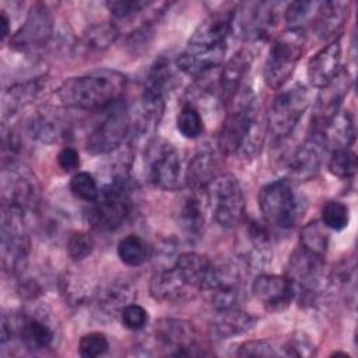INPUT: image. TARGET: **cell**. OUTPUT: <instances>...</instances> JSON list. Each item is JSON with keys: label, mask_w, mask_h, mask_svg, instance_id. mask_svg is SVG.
I'll return each mask as SVG.
<instances>
[{"label": "cell", "mask_w": 358, "mask_h": 358, "mask_svg": "<svg viewBox=\"0 0 358 358\" xmlns=\"http://www.w3.org/2000/svg\"><path fill=\"white\" fill-rule=\"evenodd\" d=\"M326 147L323 141L310 134L303 144H301L289 157L288 172L295 180H309L315 178L322 166L323 152Z\"/></svg>", "instance_id": "cb8c5ba5"}, {"label": "cell", "mask_w": 358, "mask_h": 358, "mask_svg": "<svg viewBox=\"0 0 358 358\" xmlns=\"http://www.w3.org/2000/svg\"><path fill=\"white\" fill-rule=\"evenodd\" d=\"M18 340L31 352L49 350L56 341V326L45 312H10L1 315L0 341Z\"/></svg>", "instance_id": "3957f363"}, {"label": "cell", "mask_w": 358, "mask_h": 358, "mask_svg": "<svg viewBox=\"0 0 358 358\" xmlns=\"http://www.w3.org/2000/svg\"><path fill=\"white\" fill-rule=\"evenodd\" d=\"M41 200V186L34 172L20 164L10 162L1 169V207L28 214L36 210Z\"/></svg>", "instance_id": "30bf717a"}, {"label": "cell", "mask_w": 358, "mask_h": 358, "mask_svg": "<svg viewBox=\"0 0 358 358\" xmlns=\"http://www.w3.org/2000/svg\"><path fill=\"white\" fill-rule=\"evenodd\" d=\"M25 217L17 210L1 207L0 255L1 266L10 275H20L28 263L31 243L24 224Z\"/></svg>", "instance_id": "ba28073f"}, {"label": "cell", "mask_w": 358, "mask_h": 358, "mask_svg": "<svg viewBox=\"0 0 358 358\" xmlns=\"http://www.w3.org/2000/svg\"><path fill=\"white\" fill-rule=\"evenodd\" d=\"M119 317H120L122 324L126 329L131 330V331L143 330L147 326V323H148V313H147V310L143 306H140V305H137L134 302L127 305L120 312Z\"/></svg>", "instance_id": "f5cc1de1"}, {"label": "cell", "mask_w": 358, "mask_h": 358, "mask_svg": "<svg viewBox=\"0 0 358 358\" xmlns=\"http://www.w3.org/2000/svg\"><path fill=\"white\" fill-rule=\"evenodd\" d=\"M250 63L252 55L246 49L239 50L225 63L218 74L220 99L222 105H231L234 98L242 90V84L249 71Z\"/></svg>", "instance_id": "4316f807"}, {"label": "cell", "mask_w": 358, "mask_h": 358, "mask_svg": "<svg viewBox=\"0 0 358 358\" xmlns=\"http://www.w3.org/2000/svg\"><path fill=\"white\" fill-rule=\"evenodd\" d=\"M70 190L74 197L88 203H92L99 194L98 183L90 172H76L70 179Z\"/></svg>", "instance_id": "ee69618b"}, {"label": "cell", "mask_w": 358, "mask_h": 358, "mask_svg": "<svg viewBox=\"0 0 358 358\" xmlns=\"http://www.w3.org/2000/svg\"><path fill=\"white\" fill-rule=\"evenodd\" d=\"M0 11H1L0 13V27H1L0 38H1V42H4L10 36V18H8L6 10H0Z\"/></svg>", "instance_id": "680465c9"}, {"label": "cell", "mask_w": 358, "mask_h": 358, "mask_svg": "<svg viewBox=\"0 0 358 358\" xmlns=\"http://www.w3.org/2000/svg\"><path fill=\"white\" fill-rule=\"evenodd\" d=\"M117 256L123 264L129 267H137L148 259L150 249L143 238L130 234L119 241Z\"/></svg>", "instance_id": "8d00e7d4"}, {"label": "cell", "mask_w": 358, "mask_h": 358, "mask_svg": "<svg viewBox=\"0 0 358 358\" xmlns=\"http://www.w3.org/2000/svg\"><path fill=\"white\" fill-rule=\"evenodd\" d=\"M53 32V17L43 3H35L22 25L10 38V45L20 52H31L46 45Z\"/></svg>", "instance_id": "2e32d148"}, {"label": "cell", "mask_w": 358, "mask_h": 358, "mask_svg": "<svg viewBox=\"0 0 358 358\" xmlns=\"http://www.w3.org/2000/svg\"><path fill=\"white\" fill-rule=\"evenodd\" d=\"M178 71L176 62L172 63L166 57H159L150 66L144 77L141 94L165 99L179 83Z\"/></svg>", "instance_id": "836d02e7"}, {"label": "cell", "mask_w": 358, "mask_h": 358, "mask_svg": "<svg viewBox=\"0 0 358 358\" xmlns=\"http://www.w3.org/2000/svg\"><path fill=\"white\" fill-rule=\"evenodd\" d=\"M208 197L204 190L187 189L183 190L173 204V220L189 241H196L201 236L206 222V210Z\"/></svg>", "instance_id": "e0dca14e"}, {"label": "cell", "mask_w": 358, "mask_h": 358, "mask_svg": "<svg viewBox=\"0 0 358 358\" xmlns=\"http://www.w3.org/2000/svg\"><path fill=\"white\" fill-rule=\"evenodd\" d=\"M150 294L161 302H185L196 296L197 291L185 282L175 267L157 268L150 278Z\"/></svg>", "instance_id": "7402d4cb"}, {"label": "cell", "mask_w": 358, "mask_h": 358, "mask_svg": "<svg viewBox=\"0 0 358 358\" xmlns=\"http://www.w3.org/2000/svg\"><path fill=\"white\" fill-rule=\"evenodd\" d=\"M185 282L197 292L206 291L211 282L214 262L197 252L179 253L175 266Z\"/></svg>", "instance_id": "4dcf8cb0"}, {"label": "cell", "mask_w": 358, "mask_h": 358, "mask_svg": "<svg viewBox=\"0 0 358 358\" xmlns=\"http://www.w3.org/2000/svg\"><path fill=\"white\" fill-rule=\"evenodd\" d=\"M28 134L32 140L43 144H53L64 138L69 133V123L63 115L53 108L38 109L27 124Z\"/></svg>", "instance_id": "484cf974"}, {"label": "cell", "mask_w": 358, "mask_h": 358, "mask_svg": "<svg viewBox=\"0 0 358 358\" xmlns=\"http://www.w3.org/2000/svg\"><path fill=\"white\" fill-rule=\"evenodd\" d=\"M126 85L127 77L123 73L102 69L67 78L55 94L66 108L84 110L105 109L120 101Z\"/></svg>", "instance_id": "6da1fadb"}, {"label": "cell", "mask_w": 358, "mask_h": 358, "mask_svg": "<svg viewBox=\"0 0 358 358\" xmlns=\"http://www.w3.org/2000/svg\"><path fill=\"white\" fill-rule=\"evenodd\" d=\"M322 222L327 229L341 231L348 227L350 208L338 200H330L322 207Z\"/></svg>", "instance_id": "7bdbcfd3"}, {"label": "cell", "mask_w": 358, "mask_h": 358, "mask_svg": "<svg viewBox=\"0 0 358 358\" xmlns=\"http://www.w3.org/2000/svg\"><path fill=\"white\" fill-rule=\"evenodd\" d=\"M154 337L159 348L172 357H199L206 355L197 344L194 326L183 319L162 317L154 326Z\"/></svg>", "instance_id": "9a60e30c"}, {"label": "cell", "mask_w": 358, "mask_h": 358, "mask_svg": "<svg viewBox=\"0 0 358 358\" xmlns=\"http://www.w3.org/2000/svg\"><path fill=\"white\" fill-rule=\"evenodd\" d=\"M348 18V4L343 1L319 3L312 17V27L316 36L322 41L338 38Z\"/></svg>", "instance_id": "f546056e"}, {"label": "cell", "mask_w": 358, "mask_h": 358, "mask_svg": "<svg viewBox=\"0 0 358 358\" xmlns=\"http://www.w3.org/2000/svg\"><path fill=\"white\" fill-rule=\"evenodd\" d=\"M229 106L218 133V147L225 155L253 157L262 145L263 131L250 88H242Z\"/></svg>", "instance_id": "7a4b0ae2"}, {"label": "cell", "mask_w": 358, "mask_h": 358, "mask_svg": "<svg viewBox=\"0 0 358 358\" xmlns=\"http://www.w3.org/2000/svg\"><path fill=\"white\" fill-rule=\"evenodd\" d=\"M211 305L220 310L238 306L241 296V270L235 263H214L210 285L206 289Z\"/></svg>", "instance_id": "d6986e66"}, {"label": "cell", "mask_w": 358, "mask_h": 358, "mask_svg": "<svg viewBox=\"0 0 358 358\" xmlns=\"http://www.w3.org/2000/svg\"><path fill=\"white\" fill-rule=\"evenodd\" d=\"M341 70V42L340 38L329 42L313 57L306 69L308 81L312 87L322 88L327 85Z\"/></svg>", "instance_id": "d4e9b609"}, {"label": "cell", "mask_w": 358, "mask_h": 358, "mask_svg": "<svg viewBox=\"0 0 358 358\" xmlns=\"http://www.w3.org/2000/svg\"><path fill=\"white\" fill-rule=\"evenodd\" d=\"M256 317L238 306L220 309L210 322V334L215 340H228L253 329Z\"/></svg>", "instance_id": "1f68e13d"}, {"label": "cell", "mask_w": 358, "mask_h": 358, "mask_svg": "<svg viewBox=\"0 0 358 358\" xmlns=\"http://www.w3.org/2000/svg\"><path fill=\"white\" fill-rule=\"evenodd\" d=\"M131 208L133 200L127 176H112L99 189L98 197L91 203L88 221L98 231H116L126 222Z\"/></svg>", "instance_id": "277c9868"}, {"label": "cell", "mask_w": 358, "mask_h": 358, "mask_svg": "<svg viewBox=\"0 0 358 358\" xmlns=\"http://www.w3.org/2000/svg\"><path fill=\"white\" fill-rule=\"evenodd\" d=\"M306 35L302 28H288L270 46L263 76L271 90H281L291 78L305 49Z\"/></svg>", "instance_id": "5b68a950"}, {"label": "cell", "mask_w": 358, "mask_h": 358, "mask_svg": "<svg viewBox=\"0 0 358 358\" xmlns=\"http://www.w3.org/2000/svg\"><path fill=\"white\" fill-rule=\"evenodd\" d=\"M319 3L315 1H292L285 8V21L288 28H302V25L310 20L317 8Z\"/></svg>", "instance_id": "f6af8a7d"}, {"label": "cell", "mask_w": 358, "mask_h": 358, "mask_svg": "<svg viewBox=\"0 0 358 358\" xmlns=\"http://www.w3.org/2000/svg\"><path fill=\"white\" fill-rule=\"evenodd\" d=\"M282 354L287 357H309L315 354V345L306 334L295 333L285 340Z\"/></svg>", "instance_id": "f907efd6"}, {"label": "cell", "mask_w": 358, "mask_h": 358, "mask_svg": "<svg viewBox=\"0 0 358 358\" xmlns=\"http://www.w3.org/2000/svg\"><path fill=\"white\" fill-rule=\"evenodd\" d=\"M329 172L338 179H351L355 176L358 169L357 154L351 148H336L331 150L329 162Z\"/></svg>", "instance_id": "f35d334b"}, {"label": "cell", "mask_w": 358, "mask_h": 358, "mask_svg": "<svg viewBox=\"0 0 358 358\" xmlns=\"http://www.w3.org/2000/svg\"><path fill=\"white\" fill-rule=\"evenodd\" d=\"M327 285H333L340 292L354 296L355 294V260L343 259L327 277Z\"/></svg>", "instance_id": "60d3db41"}, {"label": "cell", "mask_w": 358, "mask_h": 358, "mask_svg": "<svg viewBox=\"0 0 358 358\" xmlns=\"http://www.w3.org/2000/svg\"><path fill=\"white\" fill-rule=\"evenodd\" d=\"M352 80L348 70L341 69L338 74L324 87L320 88V92L316 98L312 116V130L320 129L327 123L337 112L351 88Z\"/></svg>", "instance_id": "ffe728a7"}, {"label": "cell", "mask_w": 358, "mask_h": 358, "mask_svg": "<svg viewBox=\"0 0 358 358\" xmlns=\"http://www.w3.org/2000/svg\"><path fill=\"white\" fill-rule=\"evenodd\" d=\"M94 239L87 232H74L67 239V255L74 262H81L94 250Z\"/></svg>", "instance_id": "7dc6e473"}, {"label": "cell", "mask_w": 358, "mask_h": 358, "mask_svg": "<svg viewBox=\"0 0 358 358\" xmlns=\"http://www.w3.org/2000/svg\"><path fill=\"white\" fill-rule=\"evenodd\" d=\"M151 3L143 1V0H109L105 3L108 11L115 18H130L138 13H141L144 8H147Z\"/></svg>", "instance_id": "c3c4849f"}, {"label": "cell", "mask_w": 358, "mask_h": 358, "mask_svg": "<svg viewBox=\"0 0 358 358\" xmlns=\"http://www.w3.org/2000/svg\"><path fill=\"white\" fill-rule=\"evenodd\" d=\"M109 348L106 336L101 331H91L84 334L78 341V354L84 358H95L103 355Z\"/></svg>", "instance_id": "bcb514c9"}, {"label": "cell", "mask_w": 358, "mask_h": 358, "mask_svg": "<svg viewBox=\"0 0 358 358\" xmlns=\"http://www.w3.org/2000/svg\"><path fill=\"white\" fill-rule=\"evenodd\" d=\"M178 256V245L172 238L162 239L159 243H157L152 253L154 263L158 268L173 267Z\"/></svg>", "instance_id": "816d5d0a"}, {"label": "cell", "mask_w": 358, "mask_h": 358, "mask_svg": "<svg viewBox=\"0 0 358 358\" xmlns=\"http://www.w3.org/2000/svg\"><path fill=\"white\" fill-rule=\"evenodd\" d=\"M208 203L214 220L224 228H235L245 221L246 201L239 180L231 175H218L208 186Z\"/></svg>", "instance_id": "7c38bea8"}, {"label": "cell", "mask_w": 358, "mask_h": 358, "mask_svg": "<svg viewBox=\"0 0 358 358\" xmlns=\"http://www.w3.org/2000/svg\"><path fill=\"white\" fill-rule=\"evenodd\" d=\"M176 129L185 138L193 140L200 137L204 130V123L199 109L189 103L183 105L176 117Z\"/></svg>", "instance_id": "b9f144b4"}, {"label": "cell", "mask_w": 358, "mask_h": 358, "mask_svg": "<svg viewBox=\"0 0 358 358\" xmlns=\"http://www.w3.org/2000/svg\"><path fill=\"white\" fill-rule=\"evenodd\" d=\"M310 103L306 85L294 84L281 90L273 99L267 112V129L275 140L288 137Z\"/></svg>", "instance_id": "8fae6325"}, {"label": "cell", "mask_w": 358, "mask_h": 358, "mask_svg": "<svg viewBox=\"0 0 358 358\" xmlns=\"http://www.w3.org/2000/svg\"><path fill=\"white\" fill-rule=\"evenodd\" d=\"M43 88L42 80H25L8 87L1 96V115L8 119L18 113L21 109L32 103Z\"/></svg>", "instance_id": "d590c367"}, {"label": "cell", "mask_w": 358, "mask_h": 358, "mask_svg": "<svg viewBox=\"0 0 358 358\" xmlns=\"http://www.w3.org/2000/svg\"><path fill=\"white\" fill-rule=\"evenodd\" d=\"M164 109L165 99L141 94L133 109H129L130 134L136 137H145L152 134L158 127V123L164 115Z\"/></svg>", "instance_id": "f1b7e54d"}, {"label": "cell", "mask_w": 358, "mask_h": 358, "mask_svg": "<svg viewBox=\"0 0 358 358\" xmlns=\"http://www.w3.org/2000/svg\"><path fill=\"white\" fill-rule=\"evenodd\" d=\"M136 298V288L124 278H113L103 282L95 291V302L103 315L119 316Z\"/></svg>", "instance_id": "83f0119b"}, {"label": "cell", "mask_w": 358, "mask_h": 358, "mask_svg": "<svg viewBox=\"0 0 358 358\" xmlns=\"http://www.w3.org/2000/svg\"><path fill=\"white\" fill-rule=\"evenodd\" d=\"M62 292L66 296V299L74 305L84 302L90 295V291L83 284L81 278L77 277L76 274H67V273L62 278Z\"/></svg>", "instance_id": "681fc988"}, {"label": "cell", "mask_w": 358, "mask_h": 358, "mask_svg": "<svg viewBox=\"0 0 358 358\" xmlns=\"http://www.w3.org/2000/svg\"><path fill=\"white\" fill-rule=\"evenodd\" d=\"M259 208L264 222L275 229L292 228L303 211L301 197L289 179L264 185L259 193Z\"/></svg>", "instance_id": "8992f818"}, {"label": "cell", "mask_w": 358, "mask_h": 358, "mask_svg": "<svg viewBox=\"0 0 358 358\" xmlns=\"http://www.w3.org/2000/svg\"><path fill=\"white\" fill-rule=\"evenodd\" d=\"M278 352L267 340H248L238 348V357H275Z\"/></svg>", "instance_id": "11a10c76"}, {"label": "cell", "mask_w": 358, "mask_h": 358, "mask_svg": "<svg viewBox=\"0 0 358 358\" xmlns=\"http://www.w3.org/2000/svg\"><path fill=\"white\" fill-rule=\"evenodd\" d=\"M152 35H154L152 25L150 22H147V24L136 28L133 32H130L127 35L126 46L130 50V53L137 55V53L143 52L148 46V43L152 39Z\"/></svg>", "instance_id": "db71d44e"}, {"label": "cell", "mask_w": 358, "mask_h": 358, "mask_svg": "<svg viewBox=\"0 0 358 358\" xmlns=\"http://www.w3.org/2000/svg\"><path fill=\"white\" fill-rule=\"evenodd\" d=\"M227 52V45L222 46H196L186 45L185 50L178 56V69L189 76H203L221 66Z\"/></svg>", "instance_id": "603a6c76"}, {"label": "cell", "mask_w": 358, "mask_h": 358, "mask_svg": "<svg viewBox=\"0 0 358 358\" xmlns=\"http://www.w3.org/2000/svg\"><path fill=\"white\" fill-rule=\"evenodd\" d=\"M119 36V29L115 24L112 22H99L91 25L87 32L84 34L83 43L87 49L90 50H105L108 49L112 43Z\"/></svg>", "instance_id": "74e56055"}, {"label": "cell", "mask_w": 358, "mask_h": 358, "mask_svg": "<svg viewBox=\"0 0 358 358\" xmlns=\"http://www.w3.org/2000/svg\"><path fill=\"white\" fill-rule=\"evenodd\" d=\"M299 245L319 256H326L329 248V232L323 222L312 221L306 224L301 231Z\"/></svg>", "instance_id": "ab89813d"}, {"label": "cell", "mask_w": 358, "mask_h": 358, "mask_svg": "<svg viewBox=\"0 0 358 358\" xmlns=\"http://www.w3.org/2000/svg\"><path fill=\"white\" fill-rule=\"evenodd\" d=\"M310 134L319 137L326 148H350L355 141V124L352 115L348 110L337 112L320 129L312 130Z\"/></svg>", "instance_id": "d6a6232c"}, {"label": "cell", "mask_w": 358, "mask_h": 358, "mask_svg": "<svg viewBox=\"0 0 358 358\" xmlns=\"http://www.w3.org/2000/svg\"><path fill=\"white\" fill-rule=\"evenodd\" d=\"M238 259L242 266L260 270L270 263L271 246L267 228L256 220H248L238 241Z\"/></svg>", "instance_id": "ac0fdd59"}, {"label": "cell", "mask_w": 358, "mask_h": 358, "mask_svg": "<svg viewBox=\"0 0 358 358\" xmlns=\"http://www.w3.org/2000/svg\"><path fill=\"white\" fill-rule=\"evenodd\" d=\"M253 296L268 309H282L295 299L292 282L287 275L259 274L252 282Z\"/></svg>", "instance_id": "44dd1931"}, {"label": "cell", "mask_w": 358, "mask_h": 358, "mask_svg": "<svg viewBox=\"0 0 358 358\" xmlns=\"http://www.w3.org/2000/svg\"><path fill=\"white\" fill-rule=\"evenodd\" d=\"M278 3L246 1L236 4L231 15V32L243 41L266 39L275 25Z\"/></svg>", "instance_id": "4fadbf2b"}, {"label": "cell", "mask_w": 358, "mask_h": 358, "mask_svg": "<svg viewBox=\"0 0 358 358\" xmlns=\"http://www.w3.org/2000/svg\"><path fill=\"white\" fill-rule=\"evenodd\" d=\"M147 180L161 190H178L182 185V162L178 150L162 137L148 140L144 150Z\"/></svg>", "instance_id": "9c48e42d"}, {"label": "cell", "mask_w": 358, "mask_h": 358, "mask_svg": "<svg viewBox=\"0 0 358 358\" xmlns=\"http://www.w3.org/2000/svg\"><path fill=\"white\" fill-rule=\"evenodd\" d=\"M285 275L292 282L295 298L305 305H313L327 287L324 256L298 245L289 256Z\"/></svg>", "instance_id": "52a82bcc"}, {"label": "cell", "mask_w": 358, "mask_h": 358, "mask_svg": "<svg viewBox=\"0 0 358 358\" xmlns=\"http://www.w3.org/2000/svg\"><path fill=\"white\" fill-rule=\"evenodd\" d=\"M18 292L22 298L27 299H35L41 294L39 284L32 278H25L18 284Z\"/></svg>", "instance_id": "6f0895ef"}, {"label": "cell", "mask_w": 358, "mask_h": 358, "mask_svg": "<svg viewBox=\"0 0 358 358\" xmlns=\"http://www.w3.org/2000/svg\"><path fill=\"white\" fill-rule=\"evenodd\" d=\"M130 136L129 108L120 101L110 106L103 120L88 134L85 150L90 154L101 155L119 150Z\"/></svg>", "instance_id": "5bb4252c"}, {"label": "cell", "mask_w": 358, "mask_h": 358, "mask_svg": "<svg viewBox=\"0 0 358 358\" xmlns=\"http://www.w3.org/2000/svg\"><path fill=\"white\" fill-rule=\"evenodd\" d=\"M218 176V158L211 150L197 151L189 161L185 179L190 189L204 190Z\"/></svg>", "instance_id": "e575fe53"}, {"label": "cell", "mask_w": 358, "mask_h": 358, "mask_svg": "<svg viewBox=\"0 0 358 358\" xmlns=\"http://www.w3.org/2000/svg\"><path fill=\"white\" fill-rule=\"evenodd\" d=\"M57 165L64 172H74L80 166V154L73 147H63L57 154Z\"/></svg>", "instance_id": "9f6ffc18"}]
</instances>
